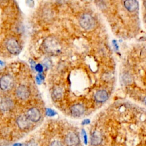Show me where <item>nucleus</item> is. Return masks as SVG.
Instances as JSON below:
<instances>
[{"mask_svg":"<svg viewBox=\"0 0 146 146\" xmlns=\"http://www.w3.org/2000/svg\"><path fill=\"white\" fill-rule=\"evenodd\" d=\"M43 48L47 52L51 54H58L60 51L59 42L55 38L52 36H49L44 40Z\"/></svg>","mask_w":146,"mask_h":146,"instance_id":"f257e3e1","label":"nucleus"},{"mask_svg":"<svg viewBox=\"0 0 146 146\" xmlns=\"http://www.w3.org/2000/svg\"><path fill=\"white\" fill-rule=\"evenodd\" d=\"M80 26L85 30L91 29L95 25V21L93 17L89 14H83L79 18Z\"/></svg>","mask_w":146,"mask_h":146,"instance_id":"f03ea898","label":"nucleus"},{"mask_svg":"<svg viewBox=\"0 0 146 146\" xmlns=\"http://www.w3.org/2000/svg\"><path fill=\"white\" fill-rule=\"evenodd\" d=\"M14 85V80L10 75H5L0 78V88L3 91L10 90Z\"/></svg>","mask_w":146,"mask_h":146,"instance_id":"7ed1b4c3","label":"nucleus"},{"mask_svg":"<svg viewBox=\"0 0 146 146\" xmlns=\"http://www.w3.org/2000/svg\"><path fill=\"white\" fill-rule=\"evenodd\" d=\"M6 48L10 54L13 55L18 54L21 51L19 44L14 38H10L7 41Z\"/></svg>","mask_w":146,"mask_h":146,"instance_id":"20e7f679","label":"nucleus"},{"mask_svg":"<svg viewBox=\"0 0 146 146\" xmlns=\"http://www.w3.org/2000/svg\"><path fill=\"white\" fill-rule=\"evenodd\" d=\"M65 141L67 146H78L79 139L76 133L74 132H70L66 135Z\"/></svg>","mask_w":146,"mask_h":146,"instance_id":"39448f33","label":"nucleus"},{"mask_svg":"<svg viewBox=\"0 0 146 146\" xmlns=\"http://www.w3.org/2000/svg\"><path fill=\"white\" fill-rule=\"evenodd\" d=\"M16 94L19 99L22 100H26L29 98L30 93L27 87L25 85H20L16 90Z\"/></svg>","mask_w":146,"mask_h":146,"instance_id":"423d86ee","label":"nucleus"},{"mask_svg":"<svg viewBox=\"0 0 146 146\" xmlns=\"http://www.w3.org/2000/svg\"><path fill=\"white\" fill-rule=\"evenodd\" d=\"M29 119L32 122L38 121L41 117L40 112L39 110L35 107L31 108L27 112V115Z\"/></svg>","mask_w":146,"mask_h":146,"instance_id":"0eeeda50","label":"nucleus"},{"mask_svg":"<svg viewBox=\"0 0 146 146\" xmlns=\"http://www.w3.org/2000/svg\"><path fill=\"white\" fill-rule=\"evenodd\" d=\"M31 121L26 115H21L17 119V124L18 127L23 130L28 129L31 125Z\"/></svg>","mask_w":146,"mask_h":146,"instance_id":"6e6552de","label":"nucleus"},{"mask_svg":"<svg viewBox=\"0 0 146 146\" xmlns=\"http://www.w3.org/2000/svg\"><path fill=\"white\" fill-rule=\"evenodd\" d=\"M85 109L83 105L80 104H75L70 108V113L75 117L81 116L84 112Z\"/></svg>","mask_w":146,"mask_h":146,"instance_id":"1a4fd4ad","label":"nucleus"},{"mask_svg":"<svg viewBox=\"0 0 146 146\" xmlns=\"http://www.w3.org/2000/svg\"><path fill=\"white\" fill-rule=\"evenodd\" d=\"M13 106V102L9 98H5L0 101V110L2 111H9L12 109Z\"/></svg>","mask_w":146,"mask_h":146,"instance_id":"9d476101","label":"nucleus"},{"mask_svg":"<svg viewBox=\"0 0 146 146\" xmlns=\"http://www.w3.org/2000/svg\"><path fill=\"white\" fill-rule=\"evenodd\" d=\"M95 98L98 102H105L108 99V94L103 90L98 91L95 94Z\"/></svg>","mask_w":146,"mask_h":146,"instance_id":"9b49d317","label":"nucleus"},{"mask_svg":"<svg viewBox=\"0 0 146 146\" xmlns=\"http://www.w3.org/2000/svg\"><path fill=\"white\" fill-rule=\"evenodd\" d=\"M124 6L125 8L130 11H134L138 9V2L134 0H128L124 2Z\"/></svg>","mask_w":146,"mask_h":146,"instance_id":"f8f14e48","label":"nucleus"},{"mask_svg":"<svg viewBox=\"0 0 146 146\" xmlns=\"http://www.w3.org/2000/svg\"><path fill=\"white\" fill-rule=\"evenodd\" d=\"M63 95V91L62 88L56 87L54 88L52 92V98L54 100H59L61 99Z\"/></svg>","mask_w":146,"mask_h":146,"instance_id":"ddd939ff","label":"nucleus"},{"mask_svg":"<svg viewBox=\"0 0 146 146\" xmlns=\"http://www.w3.org/2000/svg\"><path fill=\"white\" fill-rule=\"evenodd\" d=\"M102 138L100 133L98 132H94L92 133L91 137V143L93 145H97L101 142Z\"/></svg>","mask_w":146,"mask_h":146,"instance_id":"4468645a","label":"nucleus"},{"mask_svg":"<svg viewBox=\"0 0 146 146\" xmlns=\"http://www.w3.org/2000/svg\"><path fill=\"white\" fill-rule=\"evenodd\" d=\"M50 146H63V145L60 143V141L58 140H55L51 143Z\"/></svg>","mask_w":146,"mask_h":146,"instance_id":"2eb2a0df","label":"nucleus"},{"mask_svg":"<svg viewBox=\"0 0 146 146\" xmlns=\"http://www.w3.org/2000/svg\"><path fill=\"white\" fill-rule=\"evenodd\" d=\"M25 146H37V145L34 141H29L28 143H27L26 145H25Z\"/></svg>","mask_w":146,"mask_h":146,"instance_id":"dca6fc26","label":"nucleus"},{"mask_svg":"<svg viewBox=\"0 0 146 146\" xmlns=\"http://www.w3.org/2000/svg\"><path fill=\"white\" fill-rule=\"evenodd\" d=\"M83 137H84V143H86V144H87V136H86V134L85 133L84 131H83Z\"/></svg>","mask_w":146,"mask_h":146,"instance_id":"f3484780","label":"nucleus"},{"mask_svg":"<svg viewBox=\"0 0 146 146\" xmlns=\"http://www.w3.org/2000/svg\"><path fill=\"white\" fill-rule=\"evenodd\" d=\"M36 70H37L38 71H42V66L40 65V64L38 65L37 67H36Z\"/></svg>","mask_w":146,"mask_h":146,"instance_id":"a211bd4d","label":"nucleus"},{"mask_svg":"<svg viewBox=\"0 0 146 146\" xmlns=\"http://www.w3.org/2000/svg\"><path fill=\"white\" fill-rule=\"evenodd\" d=\"M90 122V121L88 120H84V121H83V123H84V124H87V123H88Z\"/></svg>","mask_w":146,"mask_h":146,"instance_id":"6ab92c4d","label":"nucleus"},{"mask_svg":"<svg viewBox=\"0 0 146 146\" xmlns=\"http://www.w3.org/2000/svg\"><path fill=\"white\" fill-rule=\"evenodd\" d=\"M144 103H145V104H146V96L145 97V98H144Z\"/></svg>","mask_w":146,"mask_h":146,"instance_id":"aec40b11","label":"nucleus"}]
</instances>
